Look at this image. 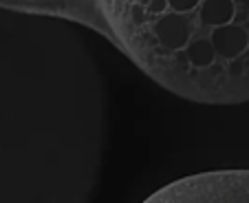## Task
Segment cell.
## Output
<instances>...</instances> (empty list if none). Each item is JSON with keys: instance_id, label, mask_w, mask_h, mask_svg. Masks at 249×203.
<instances>
[{"instance_id": "1", "label": "cell", "mask_w": 249, "mask_h": 203, "mask_svg": "<svg viewBox=\"0 0 249 203\" xmlns=\"http://www.w3.org/2000/svg\"><path fill=\"white\" fill-rule=\"evenodd\" d=\"M152 33L161 47L170 49V51H179L190 42V20L179 11H172V14L163 11L161 16H157Z\"/></svg>"}, {"instance_id": "2", "label": "cell", "mask_w": 249, "mask_h": 203, "mask_svg": "<svg viewBox=\"0 0 249 203\" xmlns=\"http://www.w3.org/2000/svg\"><path fill=\"white\" fill-rule=\"evenodd\" d=\"M210 42L216 51V55H221L223 60H236L249 47V33L240 24L227 22L221 24V27H214Z\"/></svg>"}, {"instance_id": "3", "label": "cell", "mask_w": 249, "mask_h": 203, "mask_svg": "<svg viewBox=\"0 0 249 203\" xmlns=\"http://www.w3.org/2000/svg\"><path fill=\"white\" fill-rule=\"evenodd\" d=\"M201 22L205 27H221L234 20L236 5L234 0H201Z\"/></svg>"}, {"instance_id": "4", "label": "cell", "mask_w": 249, "mask_h": 203, "mask_svg": "<svg viewBox=\"0 0 249 203\" xmlns=\"http://www.w3.org/2000/svg\"><path fill=\"white\" fill-rule=\"evenodd\" d=\"M185 55H188V62L196 69H205V66H212L214 62V47H212L210 38H201V40H192V42L185 44Z\"/></svg>"}, {"instance_id": "5", "label": "cell", "mask_w": 249, "mask_h": 203, "mask_svg": "<svg viewBox=\"0 0 249 203\" xmlns=\"http://www.w3.org/2000/svg\"><path fill=\"white\" fill-rule=\"evenodd\" d=\"M201 5V0H168V7L172 11H179V14H188V11L196 9Z\"/></svg>"}, {"instance_id": "6", "label": "cell", "mask_w": 249, "mask_h": 203, "mask_svg": "<svg viewBox=\"0 0 249 203\" xmlns=\"http://www.w3.org/2000/svg\"><path fill=\"white\" fill-rule=\"evenodd\" d=\"M168 0H148V5H146V11L152 16H161L163 11H168Z\"/></svg>"}, {"instance_id": "7", "label": "cell", "mask_w": 249, "mask_h": 203, "mask_svg": "<svg viewBox=\"0 0 249 203\" xmlns=\"http://www.w3.org/2000/svg\"><path fill=\"white\" fill-rule=\"evenodd\" d=\"M130 14H132L130 18H132V22H135V24H143V22H146V18H148V11H146V7L141 5V2L132 5Z\"/></svg>"}, {"instance_id": "8", "label": "cell", "mask_w": 249, "mask_h": 203, "mask_svg": "<svg viewBox=\"0 0 249 203\" xmlns=\"http://www.w3.org/2000/svg\"><path fill=\"white\" fill-rule=\"evenodd\" d=\"M141 2H143V0H141Z\"/></svg>"}]
</instances>
